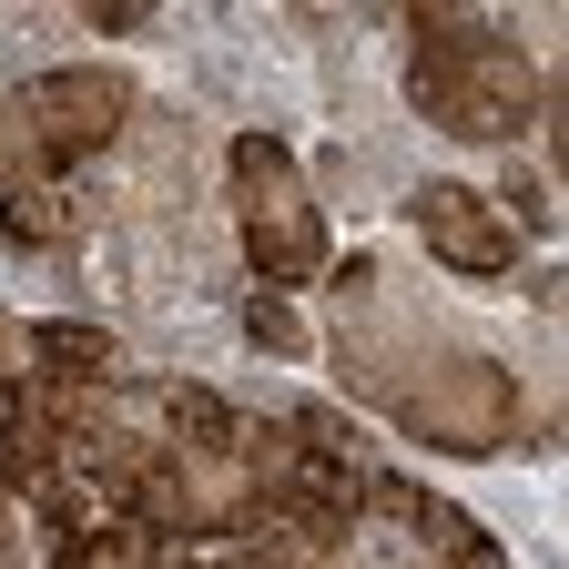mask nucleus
<instances>
[{"mask_svg":"<svg viewBox=\"0 0 569 569\" xmlns=\"http://www.w3.org/2000/svg\"><path fill=\"white\" fill-rule=\"evenodd\" d=\"M122 112H132V92L112 82V71H51V82H31V92H11L0 102V173H51V163H71V153H92L102 132H122Z\"/></svg>","mask_w":569,"mask_h":569,"instance_id":"f257e3e1","label":"nucleus"},{"mask_svg":"<svg viewBox=\"0 0 569 569\" xmlns=\"http://www.w3.org/2000/svg\"><path fill=\"white\" fill-rule=\"evenodd\" d=\"M234 213H244V254L264 264V274H316L326 264V213H316V193H306V173L274 153L264 132H244L234 142Z\"/></svg>","mask_w":569,"mask_h":569,"instance_id":"f03ea898","label":"nucleus"},{"mask_svg":"<svg viewBox=\"0 0 569 569\" xmlns=\"http://www.w3.org/2000/svg\"><path fill=\"white\" fill-rule=\"evenodd\" d=\"M417 102L438 112V122H458L468 142H509L519 112L539 102V71L519 51H498V41H458L448 61L417 51Z\"/></svg>","mask_w":569,"mask_h":569,"instance_id":"7ed1b4c3","label":"nucleus"},{"mask_svg":"<svg viewBox=\"0 0 569 569\" xmlns=\"http://www.w3.org/2000/svg\"><path fill=\"white\" fill-rule=\"evenodd\" d=\"M407 213H417V234L438 244L458 274H509V254H519V234L498 224L478 193H458V183H417V193H407Z\"/></svg>","mask_w":569,"mask_h":569,"instance_id":"20e7f679","label":"nucleus"},{"mask_svg":"<svg viewBox=\"0 0 569 569\" xmlns=\"http://www.w3.org/2000/svg\"><path fill=\"white\" fill-rule=\"evenodd\" d=\"M31 356H41V367H112V336H92V326H41Z\"/></svg>","mask_w":569,"mask_h":569,"instance_id":"39448f33","label":"nucleus"},{"mask_svg":"<svg viewBox=\"0 0 569 569\" xmlns=\"http://www.w3.org/2000/svg\"><path fill=\"white\" fill-rule=\"evenodd\" d=\"M244 326H254V346H264V356H306V316H296V306L254 296V316H244Z\"/></svg>","mask_w":569,"mask_h":569,"instance_id":"423d86ee","label":"nucleus"}]
</instances>
